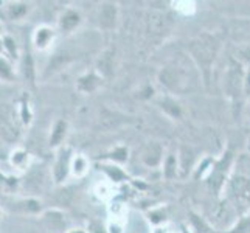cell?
<instances>
[{"label":"cell","instance_id":"14","mask_svg":"<svg viewBox=\"0 0 250 233\" xmlns=\"http://www.w3.org/2000/svg\"><path fill=\"white\" fill-rule=\"evenodd\" d=\"M36 67H34V59L30 51H25L22 55V75L23 80L27 81L31 87L36 85Z\"/></svg>","mask_w":250,"mask_h":233},{"label":"cell","instance_id":"17","mask_svg":"<svg viewBox=\"0 0 250 233\" xmlns=\"http://www.w3.org/2000/svg\"><path fill=\"white\" fill-rule=\"evenodd\" d=\"M44 222L47 224V227L51 230H56V229H62L64 227V218L62 214L53 210V212H47L44 213Z\"/></svg>","mask_w":250,"mask_h":233},{"label":"cell","instance_id":"19","mask_svg":"<svg viewBox=\"0 0 250 233\" xmlns=\"http://www.w3.org/2000/svg\"><path fill=\"white\" fill-rule=\"evenodd\" d=\"M87 168H89V163L83 155H76L72 160V171L76 177H83L85 172H87Z\"/></svg>","mask_w":250,"mask_h":233},{"label":"cell","instance_id":"29","mask_svg":"<svg viewBox=\"0 0 250 233\" xmlns=\"http://www.w3.org/2000/svg\"><path fill=\"white\" fill-rule=\"evenodd\" d=\"M70 233H84V232L83 230H72Z\"/></svg>","mask_w":250,"mask_h":233},{"label":"cell","instance_id":"23","mask_svg":"<svg viewBox=\"0 0 250 233\" xmlns=\"http://www.w3.org/2000/svg\"><path fill=\"white\" fill-rule=\"evenodd\" d=\"M165 176L168 179L176 176V157L174 155H169L167 159V165H165Z\"/></svg>","mask_w":250,"mask_h":233},{"label":"cell","instance_id":"11","mask_svg":"<svg viewBox=\"0 0 250 233\" xmlns=\"http://www.w3.org/2000/svg\"><path fill=\"white\" fill-rule=\"evenodd\" d=\"M10 165L19 171H27L30 168V162H31V155L27 152V149L23 148H16L14 151H11L10 157Z\"/></svg>","mask_w":250,"mask_h":233},{"label":"cell","instance_id":"5","mask_svg":"<svg viewBox=\"0 0 250 233\" xmlns=\"http://www.w3.org/2000/svg\"><path fill=\"white\" fill-rule=\"evenodd\" d=\"M55 36H56V31L53 28L48 27V25H41V27H38L33 33V45L38 50L44 51L53 44Z\"/></svg>","mask_w":250,"mask_h":233},{"label":"cell","instance_id":"25","mask_svg":"<svg viewBox=\"0 0 250 233\" xmlns=\"http://www.w3.org/2000/svg\"><path fill=\"white\" fill-rule=\"evenodd\" d=\"M112 159L120 160V162H125L127 159V149L126 148H118V149H115L114 154H112Z\"/></svg>","mask_w":250,"mask_h":233},{"label":"cell","instance_id":"12","mask_svg":"<svg viewBox=\"0 0 250 233\" xmlns=\"http://www.w3.org/2000/svg\"><path fill=\"white\" fill-rule=\"evenodd\" d=\"M17 114H19L22 126H30L33 122V110H31V103H30V95L28 92H22L19 98V106H17Z\"/></svg>","mask_w":250,"mask_h":233},{"label":"cell","instance_id":"8","mask_svg":"<svg viewBox=\"0 0 250 233\" xmlns=\"http://www.w3.org/2000/svg\"><path fill=\"white\" fill-rule=\"evenodd\" d=\"M98 22L100 27L104 30H110L115 27L117 22V6L114 3L104 2L100 6V13H98Z\"/></svg>","mask_w":250,"mask_h":233},{"label":"cell","instance_id":"16","mask_svg":"<svg viewBox=\"0 0 250 233\" xmlns=\"http://www.w3.org/2000/svg\"><path fill=\"white\" fill-rule=\"evenodd\" d=\"M231 191L241 201H250V180L244 177H236L231 182Z\"/></svg>","mask_w":250,"mask_h":233},{"label":"cell","instance_id":"20","mask_svg":"<svg viewBox=\"0 0 250 233\" xmlns=\"http://www.w3.org/2000/svg\"><path fill=\"white\" fill-rule=\"evenodd\" d=\"M22 207H23V212L28 213V214H38L41 212V202L38 199H34V197H25L22 199Z\"/></svg>","mask_w":250,"mask_h":233},{"label":"cell","instance_id":"28","mask_svg":"<svg viewBox=\"0 0 250 233\" xmlns=\"http://www.w3.org/2000/svg\"><path fill=\"white\" fill-rule=\"evenodd\" d=\"M246 87H247V90H250V73L247 75V78H246Z\"/></svg>","mask_w":250,"mask_h":233},{"label":"cell","instance_id":"3","mask_svg":"<svg viewBox=\"0 0 250 233\" xmlns=\"http://www.w3.org/2000/svg\"><path fill=\"white\" fill-rule=\"evenodd\" d=\"M72 149L62 148L59 151L56 162L53 165V180L56 184H62L68 176V171L72 169Z\"/></svg>","mask_w":250,"mask_h":233},{"label":"cell","instance_id":"30","mask_svg":"<svg viewBox=\"0 0 250 233\" xmlns=\"http://www.w3.org/2000/svg\"><path fill=\"white\" fill-rule=\"evenodd\" d=\"M0 218H2V214H0Z\"/></svg>","mask_w":250,"mask_h":233},{"label":"cell","instance_id":"10","mask_svg":"<svg viewBox=\"0 0 250 233\" xmlns=\"http://www.w3.org/2000/svg\"><path fill=\"white\" fill-rule=\"evenodd\" d=\"M67 131H68V123L64 118L58 120V122L53 125V127H51L50 139H48V145L51 148H59V146L62 145V142L67 137Z\"/></svg>","mask_w":250,"mask_h":233},{"label":"cell","instance_id":"13","mask_svg":"<svg viewBox=\"0 0 250 233\" xmlns=\"http://www.w3.org/2000/svg\"><path fill=\"white\" fill-rule=\"evenodd\" d=\"M2 41V55H5L11 63H17L21 61V51L19 47H17L16 39L11 36V34H5V36L0 39Z\"/></svg>","mask_w":250,"mask_h":233},{"label":"cell","instance_id":"4","mask_svg":"<svg viewBox=\"0 0 250 233\" xmlns=\"http://www.w3.org/2000/svg\"><path fill=\"white\" fill-rule=\"evenodd\" d=\"M243 72H241V65L236 63H231L227 76H226V89L230 97L236 98L239 95V89L243 85Z\"/></svg>","mask_w":250,"mask_h":233},{"label":"cell","instance_id":"26","mask_svg":"<svg viewBox=\"0 0 250 233\" xmlns=\"http://www.w3.org/2000/svg\"><path fill=\"white\" fill-rule=\"evenodd\" d=\"M87 233H106L104 227L101 226L100 222H90L89 224V227H87Z\"/></svg>","mask_w":250,"mask_h":233},{"label":"cell","instance_id":"15","mask_svg":"<svg viewBox=\"0 0 250 233\" xmlns=\"http://www.w3.org/2000/svg\"><path fill=\"white\" fill-rule=\"evenodd\" d=\"M16 68L14 63H11L5 55L0 53V83H14L16 81Z\"/></svg>","mask_w":250,"mask_h":233},{"label":"cell","instance_id":"1","mask_svg":"<svg viewBox=\"0 0 250 233\" xmlns=\"http://www.w3.org/2000/svg\"><path fill=\"white\" fill-rule=\"evenodd\" d=\"M218 50L219 42L211 34H202V36L194 39L191 45H189V51H191L193 58L196 59L197 65L205 72V80L208 78V70L218 55Z\"/></svg>","mask_w":250,"mask_h":233},{"label":"cell","instance_id":"22","mask_svg":"<svg viewBox=\"0 0 250 233\" xmlns=\"http://www.w3.org/2000/svg\"><path fill=\"white\" fill-rule=\"evenodd\" d=\"M162 107L165 109L167 112H169V114H171L172 117H179V115H180L179 106L176 105L174 101H171V100H163V101H162Z\"/></svg>","mask_w":250,"mask_h":233},{"label":"cell","instance_id":"27","mask_svg":"<svg viewBox=\"0 0 250 233\" xmlns=\"http://www.w3.org/2000/svg\"><path fill=\"white\" fill-rule=\"evenodd\" d=\"M5 28H3V25H2V22H0V39H2L3 36H5Z\"/></svg>","mask_w":250,"mask_h":233},{"label":"cell","instance_id":"9","mask_svg":"<svg viewBox=\"0 0 250 233\" xmlns=\"http://www.w3.org/2000/svg\"><path fill=\"white\" fill-rule=\"evenodd\" d=\"M31 10V5L27 2H8L5 6V17L10 21H22Z\"/></svg>","mask_w":250,"mask_h":233},{"label":"cell","instance_id":"6","mask_svg":"<svg viewBox=\"0 0 250 233\" xmlns=\"http://www.w3.org/2000/svg\"><path fill=\"white\" fill-rule=\"evenodd\" d=\"M80 23H81V14H80V11L73 10V8H65V10L59 14L58 27L64 33L73 31Z\"/></svg>","mask_w":250,"mask_h":233},{"label":"cell","instance_id":"24","mask_svg":"<svg viewBox=\"0 0 250 233\" xmlns=\"http://www.w3.org/2000/svg\"><path fill=\"white\" fill-rule=\"evenodd\" d=\"M103 169H104L112 179L117 180V182H120V180L125 179V174L122 172V169L117 168V167H103Z\"/></svg>","mask_w":250,"mask_h":233},{"label":"cell","instance_id":"2","mask_svg":"<svg viewBox=\"0 0 250 233\" xmlns=\"http://www.w3.org/2000/svg\"><path fill=\"white\" fill-rule=\"evenodd\" d=\"M22 123L17 107H11L8 105L0 106V139L5 143H17L21 139Z\"/></svg>","mask_w":250,"mask_h":233},{"label":"cell","instance_id":"21","mask_svg":"<svg viewBox=\"0 0 250 233\" xmlns=\"http://www.w3.org/2000/svg\"><path fill=\"white\" fill-rule=\"evenodd\" d=\"M230 233H250V214L241 219L238 222V226L233 230H231Z\"/></svg>","mask_w":250,"mask_h":233},{"label":"cell","instance_id":"7","mask_svg":"<svg viewBox=\"0 0 250 233\" xmlns=\"http://www.w3.org/2000/svg\"><path fill=\"white\" fill-rule=\"evenodd\" d=\"M103 83V76L97 72H87L78 78L76 81V89L81 93H92L97 90Z\"/></svg>","mask_w":250,"mask_h":233},{"label":"cell","instance_id":"18","mask_svg":"<svg viewBox=\"0 0 250 233\" xmlns=\"http://www.w3.org/2000/svg\"><path fill=\"white\" fill-rule=\"evenodd\" d=\"M160 155H162V149L159 145H149L148 151L143 154V160L148 167H156L160 162Z\"/></svg>","mask_w":250,"mask_h":233}]
</instances>
